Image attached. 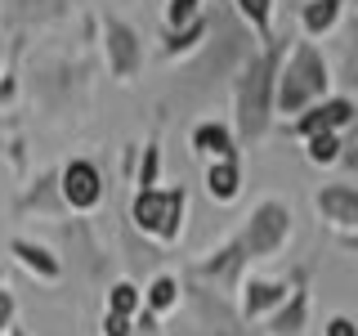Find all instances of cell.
Instances as JSON below:
<instances>
[{
  "label": "cell",
  "mask_w": 358,
  "mask_h": 336,
  "mask_svg": "<svg viewBox=\"0 0 358 336\" xmlns=\"http://www.w3.org/2000/svg\"><path fill=\"white\" fill-rule=\"evenodd\" d=\"M291 41L273 36L260 54H251L242 76L233 81V117H238V144H260L278 112V76H282Z\"/></svg>",
  "instance_id": "1"
},
{
  "label": "cell",
  "mask_w": 358,
  "mask_h": 336,
  "mask_svg": "<svg viewBox=\"0 0 358 336\" xmlns=\"http://www.w3.org/2000/svg\"><path fill=\"white\" fill-rule=\"evenodd\" d=\"M331 99V67L322 59V50L313 41H296L291 36L282 76H278V112L296 121L300 112H309L313 104Z\"/></svg>",
  "instance_id": "2"
},
{
  "label": "cell",
  "mask_w": 358,
  "mask_h": 336,
  "mask_svg": "<svg viewBox=\"0 0 358 336\" xmlns=\"http://www.w3.org/2000/svg\"><path fill=\"white\" fill-rule=\"evenodd\" d=\"M130 220L143 238H152L157 246H175L188 220V184L175 188H134L130 197Z\"/></svg>",
  "instance_id": "3"
},
{
  "label": "cell",
  "mask_w": 358,
  "mask_h": 336,
  "mask_svg": "<svg viewBox=\"0 0 358 336\" xmlns=\"http://www.w3.org/2000/svg\"><path fill=\"white\" fill-rule=\"evenodd\" d=\"M291 238V211L287 202L278 197H264L251 206V216H246L242 233H238V246L246 251V260H273L278 251L287 246Z\"/></svg>",
  "instance_id": "4"
},
{
  "label": "cell",
  "mask_w": 358,
  "mask_h": 336,
  "mask_svg": "<svg viewBox=\"0 0 358 336\" xmlns=\"http://www.w3.org/2000/svg\"><path fill=\"white\" fill-rule=\"evenodd\" d=\"M59 188H63L67 211L90 216V211H99V202H103V171H99L90 157H72L59 171Z\"/></svg>",
  "instance_id": "5"
},
{
  "label": "cell",
  "mask_w": 358,
  "mask_h": 336,
  "mask_svg": "<svg viewBox=\"0 0 358 336\" xmlns=\"http://www.w3.org/2000/svg\"><path fill=\"white\" fill-rule=\"evenodd\" d=\"M358 117V108H354V99H345V94H331V99H322V104H313L309 112H300L296 121H291V134L296 139H318V134H341L350 121Z\"/></svg>",
  "instance_id": "6"
},
{
  "label": "cell",
  "mask_w": 358,
  "mask_h": 336,
  "mask_svg": "<svg viewBox=\"0 0 358 336\" xmlns=\"http://www.w3.org/2000/svg\"><path fill=\"white\" fill-rule=\"evenodd\" d=\"M103 50H108V67L121 76V81H130V76L139 72V63H143V41H139V31H134L130 22L103 18Z\"/></svg>",
  "instance_id": "7"
},
{
  "label": "cell",
  "mask_w": 358,
  "mask_h": 336,
  "mask_svg": "<svg viewBox=\"0 0 358 336\" xmlns=\"http://www.w3.org/2000/svg\"><path fill=\"white\" fill-rule=\"evenodd\" d=\"M291 287H296V274H291V278H246L238 314H242L246 323H260L273 309H282V300L291 296Z\"/></svg>",
  "instance_id": "8"
},
{
  "label": "cell",
  "mask_w": 358,
  "mask_h": 336,
  "mask_svg": "<svg viewBox=\"0 0 358 336\" xmlns=\"http://www.w3.org/2000/svg\"><path fill=\"white\" fill-rule=\"evenodd\" d=\"M305 328H309V274L296 269V287L282 300V309H273L264 318V332L268 336H300Z\"/></svg>",
  "instance_id": "9"
},
{
  "label": "cell",
  "mask_w": 358,
  "mask_h": 336,
  "mask_svg": "<svg viewBox=\"0 0 358 336\" xmlns=\"http://www.w3.org/2000/svg\"><path fill=\"white\" fill-rule=\"evenodd\" d=\"M318 216L341 233H358V184H322L313 197Z\"/></svg>",
  "instance_id": "10"
},
{
  "label": "cell",
  "mask_w": 358,
  "mask_h": 336,
  "mask_svg": "<svg viewBox=\"0 0 358 336\" xmlns=\"http://www.w3.org/2000/svg\"><path fill=\"white\" fill-rule=\"evenodd\" d=\"M14 211L18 216H67V202H63V188H59V171H45L41 179H31L27 193L14 197Z\"/></svg>",
  "instance_id": "11"
},
{
  "label": "cell",
  "mask_w": 358,
  "mask_h": 336,
  "mask_svg": "<svg viewBox=\"0 0 358 336\" xmlns=\"http://www.w3.org/2000/svg\"><path fill=\"white\" fill-rule=\"evenodd\" d=\"M197 157H206L210 166L215 162H242V148H238V134H233L224 121H197L193 134H188Z\"/></svg>",
  "instance_id": "12"
},
{
  "label": "cell",
  "mask_w": 358,
  "mask_h": 336,
  "mask_svg": "<svg viewBox=\"0 0 358 336\" xmlns=\"http://www.w3.org/2000/svg\"><path fill=\"white\" fill-rule=\"evenodd\" d=\"M9 255H14L31 278H41V283H59L63 278V255L54 251V246H45L41 238H9Z\"/></svg>",
  "instance_id": "13"
},
{
  "label": "cell",
  "mask_w": 358,
  "mask_h": 336,
  "mask_svg": "<svg viewBox=\"0 0 358 336\" xmlns=\"http://www.w3.org/2000/svg\"><path fill=\"white\" fill-rule=\"evenodd\" d=\"M341 14H345V0H305V5H300V27H305V41L336 31Z\"/></svg>",
  "instance_id": "14"
},
{
  "label": "cell",
  "mask_w": 358,
  "mask_h": 336,
  "mask_svg": "<svg viewBox=\"0 0 358 336\" xmlns=\"http://www.w3.org/2000/svg\"><path fill=\"white\" fill-rule=\"evenodd\" d=\"M242 193V162H215L206 166V197L220 202V206H229V202H238Z\"/></svg>",
  "instance_id": "15"
},
{
  "label": "cell",
  "mask_w": 358,
  "mask_h": 336,
  "mask_svg": "<svg viewBox=\"0 0 358 336\" xmlns=\"http://www.w3.org/2000/svg\"><path fill=\"white\" fill-rule=\"evenodd\" d=\"M179 296H184V283H179L175 274H157L152 283L143 287V309L162 318V314H171L179 305Z\"/></svg>",
  "instance_id": "16"
},
{
  "label": "cell",
  "mask_w": 358,
  "mask_h": 336,
  "mask_svg": "<svg viewBox=\"0 0 358 336\" xmlns=\"http://www.w3.org/2000/svg\"><path fill=\"white\" fill-rule=\"evenodd\" d=\"M103 305H108L103 314H117V318H130L134 323V314L143 309V287L130 283V278H117V283H108Z\"/></svg>",
  "instance_id": "17"
},
{
  "label": "cell",
  "mask_w": 358,
  "mask_h": 336,
  "mask_svg": "<svg viewBox=\"0 0 358 336\" xmlns=\"http://www.w3.org/2000/svg\"><path fill=\"white\" fill-rule=\"evenodd\" d=\"M233 5H238V14L260 31L264 45L273 41V0H233Z\"/></svg>",
  "instance_id": "18"
},
{
  "label": "cell",
  "mask_w": 358,
  "mask_h": 336,
  "mask_svg": "<svg viewBox=\"0 0 358 336\" xmlns=\"http://www.w3.org/2000/svg\"><path fill=\"white\" fill-rule=\"evenodd\" d=\"M206 36V18H197L193 27L184 31H166V45H162V59H184L188 50H197V41Z\"/></svg>",
  "instance_id": "19"
},
{
  "label": "cell",
  "mask_w": 358,
  "mask_h": 336,
  "mask_svg": "<svg viewBox=\"0 0 358 336\" xmlns=\"http://www.w3.org/2000/svg\"><path fill=\"white\" fill-rule=\"evenodd\" d=\"M157 175H162V144H139V166H134V179L130 184L139 188H157Z\"/></svg>",
  "instance_id": "20"
},
{
  "label": "cell",
  "mask_w": 358,
  "mask_h": 336,
  "mask_svg": "<svg viewBox=\"0 0 358 336\" xmlns=\"http://www.w3.org/2000/svg\"><path fill=\"white\" fill-rule=\"evenodd\" d=\"M305 157L313 166H336V162H345V139L341 134H318V139L305 144Z\"/></svg>",
  "instance_id": "21"
},
{
  "label": "cell",
  "mask_w": 358,
  "mask_h": 336,
  "mask_svg": "<svg viewBox=\"0 0 358 336\" xmlns=\"http://www.w3.org/2000/svg\"><path fill=\"white\" fill-rule=\"evenodd\" d=\"M201 18V0H166V31H184V27H193V22Z\"/></svg>",
  "instance_id": "22"
},
{
  "label": "cell",
  "mask_w": 358,
  "mask_h": 336,
  "mask_svg": "<svg viewBox=\"0 0 358 336\" xmlns=\"http://www.w3.org/2000/svg\"><path fill=\"white\" fill-rule=\"evenodd\" d=\"M0 162H14V171L27 175V153H22V139H0Z\"/></svg>",
  "instance_id": "23"
},
{
  "label": "cell",
  "mask_w": 358,
  "mask_h": 336,
  "mask_svg": "<svg viewBox=\"0 0 358 336\" xmlns=\"http://www.w3.org/2000/svg\"><path fill=\"white\" fill-rule=\"evenodd\" d=\"M14 314H18V300L9 287H0V336H5L9 328H14Z\"/></svg>",
  "instance_id": "24"
},
{
  "label": "cell",
  "mask_w": 358,
  "mask_h": 336,
  "mask_svg": "<svg viewBox=\"0 0 358 336\" xmlns=\"http://www.w3.org/2000/svg\"><path fill=\"white\" fill-rule=\"evenodd\" d=\"M322 336H358V323L350 318V314H331L327 328H322Z\"/></svg>",
  "instance_id": "25"
},
{
  "label": "cell",
  "mask_w": 358,
  "mask_h": 336,
  "mask_svg": "<svg viewBox=\"0 0 358 336\" xmlns=\"http://www.w3.org/2000/svg\"><path fill=\"white\" fill-rule=\"evenodd\" d=\"M130 328L139 332V336H162V318H157V314H148V309H139Z\"/></svg>",
  "instance_id": "26"
},
{
  "label": "cell",
  "mask_w": 358,
  "mask_h": 336,
  "mask_svg": "<svg viewBox=\"0 0 358 336\" xmlns=\"http://www.w3.org/2000/svg\"><path fill=\"white\" fill-rule=\"evenodd\" d=\"M345 81L358 85V27H354V41H350V59H345Z\"/></svg>",
  "instance_id": "27"
},
{
  "label": "cell",
  "mask_w": 358,
  "mask_h": 336,
  "mask_svg": "<svg viewBox=\"0 0 358 336\" xmlns=\"http://www.w3.org/2000/svg\"><path fill=\"white\" fill-rule=\"evenodd\" d=\"M103 336H130V318H117V314H103Z\"/></svg>",
  "instance_id": "28"
},
{
  "label": "cell",
  "mask_w": 358,
  "mask_h": 336,
  "mask_svg": "<svg viewBox=\"0 0 358 336\" xmlns=\"http://www.w3.org/2000/svg\"><path fill=\"white\" fill-rule=\"evenodd\" d=\"M341 246L345 251H358V233H341Z\"/></svg>",
  "instance_id": "29"
},
{
  "label": "cell",
  "mask_w": 358,
  "mask_h": 336,
  "mask_svg": "<svg viewBox=\"0 0 358 336\" xmlns=\"http://www.w3.org/2000/svg\"><path fill=\"white\" fill-rule=\"evenodd\" d=\"M14 94V81H5V76H0V99H9Z\"/></svg>",
  "instance_id": "30"
},
{
  "label": "cell",
  "mask_w": 358,
  "mask_h": 336,
  "mask_svg": "<svg viewBox=\"0 0 358 336\" xmlns=\"http://www.w3.org/2000/svg\"><path fill=\"white\" fill-rule=\"evenodd\" d=\"M345 166H350V171H358V148H354V153H345Z\"/></svg>",
  "instance_id": "31"
},
{
  "label": "cell",
  "mask_w": 358,
  "mask_h": 336,
  "mask_svg": "<svg viewBox=\"0 0 358 336\" xmlns=\"http://www.w3.org/2000/svg\"><path fill=\"white\" fill-rule=\"evenodd\" d=\"M9 336H31L27 328H18V323H14V328H9Z\"/></svg>",
  "instance_id": "32"
},
{
  "label": "cell",
  "mask_w": 358,
  "mask_h": 336,
  "mask_svg": "<svg viewBox=\"0 0 358 336\" xmlns=\"http://www.w3.org/2000/svg\"><path fill=\"white\" fill-rule=\"evenodd\" d=\"M0 287H5V269H0Z\"/></svg>",
  "instance_id": "33"
},
{
  "label": "cell",
  "mask_w": 358,
  "mask_h": 336,
  "mask_svg": "<svg viewBox=\"0 0 358 336\" xmlns=\"http://www.w3.org/2000/svg\"><path fill=\"white\" fill-rule=\"evenodd\" d=\"M130 336H139V332H134V328H130Z\"/></svg>",
  "instance_id": "34"
},
{
  "label": "cell",
  "mask_w": 358,
  "mask_h": 336,
  "mask_svg": "<svg viewBox=\"0 0 358 336\" xmlns=\"http://www.w3.org/2000/svg\"><path fill=\"white\" fill-rule=\"evenodd\" d=\"M354 5H358V0H354Z\"/></svg>",
  "instance_id": "35"
}]
</instances>
